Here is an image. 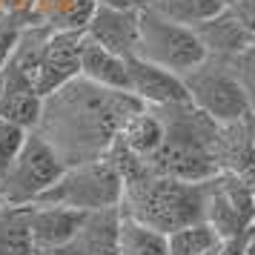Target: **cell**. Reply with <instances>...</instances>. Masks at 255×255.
I'll return each mask as SVG.
<instances>
[{
  "label": "cell",
  "mask_w": 255,
  "mask_h": 255,
  "mask_svg": "<svg viewBox=\"0 0 255 255\" xmlns=\"http://www.w3.org/2000/svg\"><path fill=\"white\" fill-rule=\"evenodd\" d=\"M129 92L104 89L75 78L43 98L35 132L60 155L66 166L104 158L127 118L140 109Z\"/></svg>",
  "instance_id": "obj_1"
},
{
  "label": "cell",
  "mask_w": 255,
  "mask_h": 255,
  "mask_svg": "<svg viewBox=\"0 0 255 255\" xmlns=\"http://www.w3.org/2000/svg\"><path fill=\"white\" fill-rule=\"evenodd\" d=\"M118 209L121 215H129L166 235L178 227L204 221V181H181L143 166L138 175L124 181Z\"/></svg>",
  "instance_id": "obj_2"
},
{
  "label": "cell",
  "mask_w": 255,
  "mask_h": 255,
  "mask_svg": "<svg viewBox=\"0 0 255 255\" xmlns=\"http://www.w3.org/2000/svg\"><path fill=\"white\" fill-rule=\"evenodd\" d=\"M184 78L186 98L198 112H204L215 124H241L253 118V104L244 92L238 75L232 72L230 60L204 58L195 69H189Z\"/></svg>",
  "instance_id": "obj_3"
},
{
  "label": "cell",
  "mask_w": 255,
  "mask_h": 255,
  "mask_svg": "<svg viewBox=\"0 0 255 255\" xmlns=\"http://www.w3.org/2000/svg\"><path fill=\"white\" fill-rule=\"evenodd\" d=\"M124 195V181L106 158L66 166L55 184L49 186L35 204H58L78 212L115 209Z\"/></svg>",
  "instance_id": "obj_4"
},
{
  "label": "cell",
  "mask_w": 255,
  "mask_h": 255,
  "mask_svg": "<svg viewBox=\"0 0 255 255\" xmlns=\"http://www.w3.org/2000/svg\"><path fill=\"white\" fill-rule=\"evenodd\" d=\"M135 55L175 75H186L207 58L192 26L175 23L155 9L138 12V52Z\"/></svg>",
  "instance_id": "obj_5"
},
{
  "label": "cell",
  "mask_w": 255,
  "mask_h": 255,
  "mask_svg": "<svg viewBox=\"0 0 255 255\" xmlns=\"http://www.w3.org/2000/svg\"><path fill=\"white\" fill-rule=\"evenodd\" d=\"M66 169L60 155L46 140L29 129L23 140V149L17 152L12 166L0 175V195L3 204H35L49 186L58 181Z\"/></svg>",
  "instance_id": "obj_6"
},
{
  "label": "cell",
  "mask_w": 255,
  "mask_h": 255,
  "mask_svg": "<svg viewBox=\"0 0 255 255\" xmlns=\"http://www.w3.org/2000/svg\"><path fill=\"white\" fill-rule=\"evenodd\" d=\"M204 221L218 238H238L255 224V189L241 172L221 169L204 181Z\"/></svg>",
  "instance_id": "obj_7"
},
{
  "label": "cell",
  "mask_w": 255,
  "mask_h": 255,
  "mask_svg": "<svg viewBox=\"0 0 255 255\" xmlns=\"http://www.w3.org/2000/svg\"><path fill=\"white\" fill-rule=\"evenodd\" d=\"M81 29H49L35 69V89L40 98L52 95L81 75Z\"/></svg>",
  "instance_id": "obj_8"
},
{
  "label": "cell",
  "mask_w": 255,
  "mask_h": 255,
  "mask_svg": "<svg viewBox=\"0 0 255 255\" xmlns=\"http://www.w3.org/2000/svg\"><path fill=\"white\" fill-rule=\"evenodd\" d=\"M127 75H129V95L140 101L143 106H169V104H184L186 86L184 78L169 69H161L149 60L132 55L127 58Z\"/></svg>",
  "instance_id": "obj_9"
},
{
  "label": "cell",
  "mask_w": 255,
  "mask_h": 255,
  "mask_svg": "<svg viewBox=\"0 0 255 255\" xmlns=\"http://www.w3.org/2000/svg\"><path fill=\"white\" fill-rule=\"evenodd\" d=\"M83 37L121 58H132L138 52V9L95 6L92 17L83 26Z\"/></svg>",
  "instance_id": "obj_10"
},
{
  "label": "cell",
  "mask_w": 255,
  "mask_h": 255,
  "mask_svg": "<svg viewBox=\"0 0 255 255\" xmlns=\"http://www.w3.org/2000/svg\"><path fill=\"white\" fill-rule=\"evenodd\" d=\"M195 35H198V40H201V46H204V52H207L209 58H224V60L235 58L250 43H255V35L232 14L230 6H224L209 20L198 23Z\"/></svg>",
  "instance_id": "obj_11"
},
{
  "label": "cell",
  "mask_w": 255,
  "mask_h": 255,
  "mask_svg": "<svg viewBox=\"0 0 255 255\" xmlns=\"http://www.w3.org/2000/svg\"><path fill=\"white\" fill-rule=\"evenodd\" d=\"M86 212L69 207H58V204H29V227H32V241L35 250H49L58 244L72 241L78 230H81ZM35 253V255H37Z\"/></svg>",
  "instance_id": "obj_12"
},
{
  "label": "cell",
  "mask_w": 255,
  "mask_h": 255,
  "mask_svg": "<svg viewBox=\"0 0 255 255\" xmlns=\"http://www.w3.org/2000/svg\"><path fill=\"white\" fill-rule=\"evenodd\" d=\"M78 78L95 83V86H104V89L129 92L127 58L98 46V43L86 40V37H83V46H81V75Z\"/></svg>",
  "instance_id": "obj_13"
},
{
  "label": "cell",
  "mask_w": 255,
  "mask_h": 255,
  "mask_svg": "<svg viewBox=\"0 0 255 255\" xmlns=\"http://www.w3.org/2000/svg\"><path fill=\"white\" fill-rule=\"evenodd\" d=\"M118 140H121L132 155H138L140 161L152 158V155L158 152V146L163 143V124H161V118H158V112L149 109V106L135 109V112L127 118V124L121 127Z\"/></svg>",
  "instance_id": "obj_14"
},
{
  "label": "cell",
  "mask_w": 255,
  "mask_h": 255,
  "mask_svg": "<svg viewBox=\"0 0 255 255\" xmlns=\"http://www.w3.org/2000/svg\"><path fill=\"white\" fill-rule=\"evenodd\" d=\"M118 221L121 209H98L86 212L75 244L83 255H118Z\"/></svg>",
  "instance_id": "obj_15"
},
{
  "label": "cell",
  "mask_w": 255,
  "mask_h": 255,
  "mask_svg": "<svg viewBox=\"0 0 255 255\" xmlns=\"http://www.w3.org/2000/svg\"><path fill=\"white\" fill-rule=\"evenodd\" d=\"M95 12V0H35L29 23L46 29H81Z\"/></svg>",
  "instance_id": "obj_16"
},
{
  "label": "cell",
  "mask_w": 255,
  "mask_h": 255,
  "mask_svg": "<svg viewBox=\"0 0 255 255\" xmlns=\"http://www.w3.org/2000/svg\"><path fill=\"white\" fill-rule=\"evenodd\" d=\"M29 204H0V255H35Z\"/></svg>",
  "instance_id": "obj_17"
},
{
  "label": "cell",
  "mask_w": 255,
  "mask_h": 255,
  "mask_svg": "<svg viewBox=\"0 0 255 255\" xmlns=\"http://www.w3.org/2000/svg\"><path fill=\"white\" fill-rule=\"evenodd\" d=\"M218 232L209 227L207 221H195L178 230L166 232V253L169 255H221Z\"/></svg>",
  "instance_id": "obj_18"
},
{
  "label": "cell",
  "mask_w": 255,
  "mask_h": 255,
  "mask_svg": "<svg viewBox=\"0 0 255 255\" xmlns=\"http://www.w3.org/2000/svg\"><path fill=\"white\" fill-rule=\"evenodd\" d=\"M118 255H169L166 235L140 221L121 215L118 221Z\"/></svg>",
  "instance_id": "obj_19"
},
{
  "label": "cell",
  "mask_w": 255,
  "mask_h": 255,
  "mask_svg": "<svg viewBox=\"0 0 255 255\" xmlns=\"http://www.w3.org/2000/svg\"><path fill=\"white\" fill-rule=\"evenodd\" d=\"M227 3L224 0H158L152 9L163 17H169L175 23H184L195 29L198 23L209 20L212 14H218Z\"/></svg>",
  "instance_id": "obj_20"
},
{
  "label": "cell",
  "mask_w": 255,
  "mask_h": 255,
  "mask_svg": "<svg viewBox=\"0 0 255 255\" xmlns=\"http://www.w3.org/2000/svg\"><path fill=\"white\" fill-rule=\"evenodd\" d=\"M26 135H29V129L0 121V175L12 166V161L17 158V152L23 149Z\"/></svg>",
  "instance_id": "obj_21"
},
{
  "label": "cell",
  "mask_w": 255,
  "mask_h": 255,
  "mask_svg": "<svg viewBox=\"0 0 255 255\" xmlns=\"http://www.w3.org/2000/svg\"><path fill=\"white\" fill-rule=\"evenodd\" d=\"M230 66L238 75V81H241L250 104L255 106V43H250L244 52H238L235 58H230Z\"/></svg>",
  "instance_id": "obj_22"
},
{
  "label": "cell",
  "mask_w": 255,
  "mask_h": 255,
  "mask_svg": "<svg viewBox=\"0 0 255 255\" xmlns=\"http://www.w3.org/2000/svg\"><path fill=\"white\" fill-rule=\"evenodd\" d=\"M32 3H35V0H0V14H14V17L29 20Z\"/></svg>",
  "instance_id": "obj_23"
},
{
  "label": "cell",
  "mask_w": 255,
  "mask_h": 255,
  "mask_svg": "<svg viewBox=\"0 0 255 255\" xmlns=\"http://www.w3.org/2000/svg\"><path fill=\"white\" fill-rule=\"evenodd\" d=\"M37 255H83L81 250H78V244H75V238L66 244H58V247H49V250H40Z\"/></svg>",
  "instance_id": "obj_24"
},
{
  "label": "cell",
  "mask_w": 255,
  "mask_h": 255,
  "mask_svg": "<svg viewBox=\"0 0 255 255\" xmlns=\"http://www.w3.org/2000/svg\"><path fill=\"white\" fill-rule=\"evenodd\" d=\"M241 255H255V224L244 232V241H241Z\"/></svg>",
  "instance_id": "obj_25"
},
{
  "label": "cell",
  "mask_w": 255,
  "mask_h": 255,
  "mask_svg": "<svg viewBox=\"0 0 255 255\" xmlns=\"http://www.w3.org/2000/svg\"><path fill=\"white\" fill-rule=\"evenodd\" d=\"M155 3H158V0H129V6H132V9H138V12H143V9H152Z\"/></svg>",
  "instance_id": "obj_26"
},
{
  "label": "cell",
  "mask_w": 255,
  "mask_h": 255,
  "mask_svg": "<svg viewBox=\"0 0 255 255\" xmlns=\"http://www.w3.org/2000/svg\"><path fill=\"white\" fill-rule=\"evenodd\" d=\"M224 3H227V6H230V3H232V0H224Z\"/></svg>",
  "instance_id": "obj_27"
},
{
  "label": "cell",
  "mask_w": 255,
  "mask_h": 255,
  "mask_svg": "<svg viewBox=\"0 0 255 255\" xmlns=\"http://www.w3.org/2000/svg\"><path fill=\"white\" fill-rule=\"evenodd\" d=\"M253 118H255V106H253Z\"/></svg>",
  "instance_id": "obj_28"
},
{
  "label": "cell",
  "mask_w": 255,
  "mask_h": 255,
  "mask_svg": "<svg viewBox=\"0 0 255 255\" xmlns=\"http://www.w3.org/2000/svg\"><path fill=\"white\" fill-rule=\"evenodd\" d=\"M0 204H3V195H0Z\"/></svg>",
  "instance_id": "obj_29"
}]
</instances>
